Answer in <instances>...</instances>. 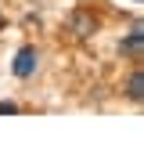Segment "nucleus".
Listing matches in <instances>:
<instances>
[{"instance_id": "f03ea898", "label": "nucleus", "mask_w": 144, "mask_h": 159, "mask_svg": "<svg viewBox=\"0 0 144 159\" xmlns=\"http://www.w3.org/2000/svg\"><path fill=\"white\" fill-rule=\"evenodd\" d=\"M141 43H144V25H141V22H133V25H130V36L119 43V51L130 54V58H141V51H144Z\"/></svg>"}, {"instance_id": "0eeeda50", "label": "nucleus", "mask_w": 144, "mask_h": 159, "mask_svg": "<svg viewBox=\"0 0 144 159\" xmlns=\"http://www.w3.org/2000/svg\"><path fill=\"white\" fill-rule=\"evenodd\" d=\"M133 4H141V0H133Z\"/></svg>"}, {"instance_id": "39448f33", "label": "nucleus", "mask_w": 144, "mask_h": 159, "mask_svg": "<svg viewBox=\"0 0 144 159\" xmlns=\"http://www.w3.org/2000/svg\"><path fill=\"white\" fill-rule=\"evenodd\" d=\"M0 116H18V101H0Z\"/></svg>"}, {"instance_id": "7ed1b4c3", "label": "nucleus", "mask_w": 144, "mask_h": 159, "mask_svg": "<svg viewBox=\"0 0 144 159\" xmlns=\"http://www.w3.org/2000/svg\"><path fill=\"white\" fill-rule=\"evenodd\" d=\"M68 25H72V33H76V36H90V33H94V25H97V22L90 18L86 11H76V15L68 18Z\"/></svg>"}, {"instance_id": "423d86ee", "label": "nucleus", "mask_w": 144, "mask_h": 159, "mask_svg": "<svg viewBox=\"0 0 144 159\" xmlns=\"http://www.w3.org/2000/svg\"><path fill=\"white\" fill-rule=\"evenodd\" d=\"M0 29H4V18H0Z\"/></svg>"}, {"instance_id": "20e7f679", "label": "nucleus", "mask_w": 144, "mask_h": 159, "mask_svg": "<svg viewBox=\"0 0 144 159\" xmlns=\"http://www.w3.org/2000/svg\"><path fill=\"white\" fill-rule=\"evenodd\" d=\"M144 98V76L141 69H133V76H130V101H141Z\"/></svg>"}, {"instance_id": "f257e3e1", "label": "nucleus", "mask_w": 144, "mask_h": 159, "mask_svg": "<svg viewBox=\"0 0 144 159\" xmlns=\"http://www.w3.org/2000/svg\"><path fill=\"white\" fill-rule=\"evenodd\" d=\"M11 72H15L18 80H29L33 72H36V47H33V43L18 47V54H15V61H11Z\"/></svg>"}]
</instances>
